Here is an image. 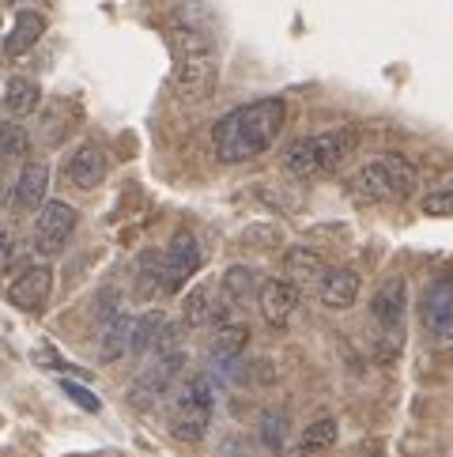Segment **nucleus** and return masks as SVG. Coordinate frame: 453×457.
Wrapping results in <instances>:
<instances>
[{
	"label": "nucleus",
	"instance_id": "nucleus-30",
	"mask_svg": "<svg viewBox=\"0 0 453 457\" xmlns=\"http://www.w3.org/2000/svg\"><path fill=\"white\" fill-rule=\"evenodd\" d=\"M15 265H20V242H15V235L0 231V276H8Z\"/></svg>",
	"mask_w": 453,
	"mask_h": 457
},
{
	"label": "nucleus",
	"instance_id": "nucleus-26",
	"mask_svg": "<svg viewBox=\"0 0 453 457\" xmlns=\"http://www.w3.org/2000/svg\"><path fill=\"white\" fill-rule=\"evenodd\" d=\"M30 148L27 129L15 121H0V162H20Z\"/></svg>",
	"mask_w": 453,
	"mask_h": 457
},
{
	"label": "nucleus",
	"instance_id": "nucleus-32",
	"mask_svg": "<svg viewBox=\"0 0 453 457\" xmlns=\"http://www.w3.org/2000/svg\"><path fill=\"white\" fill-rule=\"evenodd\" d=\"M61 389H64V394H69V397H72L79 408H87V412H99V408H103V404H99V397H95V394H87V389H79L76 382H64Z\"/></svg>",
	"mask_w": 453,
	"mask_h": 457
},
{
	"label": "nucleus",
	"instance_id": "nucleus-7",
	"mask_svg": "<svg viewBox=\"0 0 453 457\" xmlns=\"http://www.w3.org/2000/svg\"><path fill=\"white\" fill-rule=\"evenodd\" d=\"M182 370H185V352H167V355H155L148 367H144L140 378L128 386V404L136 412H152L155 404H163L174 394V382H182Z\"/></svg>",
	"mask_w": 453,
	"mask_h": 457
},
{
	"label": "nucleus",
	"instance_id": "nucleus-8",
	"mask_svg": "<svg viewBox=\"0 0 453 457\" xmlns=\"http://www.w3.org/2000/svg\"><path fill=\"white\" fill-rule=\"evenodd\" d=\"M419 325L434 348H453V276H439L419 295Z\"/></svg>",
	"mask_w": 453,
	"mask_h": 457
},
{
	"label": "nucleus",
	"instance_id": "nucleus-15",
	"mask_svg": "<svg viewBox=\"0 0 453 457\" xmlns=\"http://www.w3.org/2000/svg\"><path fill=\"white\" fill-rule=\"evenodd\" d=\"M64 170H69V182L76 189H95V186H103L110 162H106L103 148H95V144H79V148L69 155V162H64Z\"/></svg>",
	"mask_w": 453,
	"mask_h": 457
},
{
	"label": "nucleus",
	"instance_id": "nucleus-24",
	"mask_svg": "<svg viewBox=\"0 0 453 457\" xmlns=\"http://www.w3.org/2000/svg\"><path fill=\"white\" fill-rule=\"evenodd\" d=\"M163 325H167L163 310H148V314H144V318H136V321H133V348H128V352L148 355V352L155 348L159 333H163Z\"/></svg>",
	"mask_w": 453,
	"mask_h": 457
},
{
	"label": "nucleus",
	"instance_id": "nucleus-13",
	"mask_svg": "<svg viewBox=\"0 0 453 457\" xmlns=\"http://www.w3.org/2000/svg\"><path fill=\"white\" fill-rule=\"evenodd\" d=\"M231 303L223 299V291L216 284H201L189 291L185 299V329H212V325H226V314H231Z\"/></svg>",
	"mask_w": 453,
	"mask_h": 457
},
{
	"label": "nucleus",
	"instance_id": "nucleus-28",
	"mask_svg": "<svg viewBox=\"0 0 453 457\" xmlns=\"http://www.w3.org/2000/svg\"><path fill=\"white\" fill-rule=\"evenodd\" d=\"M424 212L427 216H453V182H446V186H439L434 193H427L424 197Z\"/></svg>",
	"mask_w": 453,
	"mask_h": 457
},
{
	"label": "nucleus",
	"instance_id": "nucleus-17",
	"mask_svg": "<svg viewBox=\"0 0 453 457\" xmlns=\"http://www.w3.org/2000/svg\"><path fill=\"white\" fill-rule=\"evenodd\" d=\"M359 287H363V280L355 269H333L325 276V284L317 287V295L329 310H348V306H355V299H359Z\"/></svg>",
	"mask_w": 453,
	"mask_h": 457
},
{
	"label": "nucleus",
	"instance_id": "nucleus-1",
	"mask_svg": "<svg viewBox=\"0 0 453 457\" xmlns=\"http://www.w3.org/2000/svg\"><path fill=\"white\" fill-rule=\"evenodd\" d=\"M284 121H287V106L284 99H257L246 103L212 125V148L219 162H246L253 155L268 152L276 137L284 133Z\"/></svg>",
	"mask_w": 453,
	"mask_h": 457
},
{
	"label": "nucleus",
	"instance_id": "nucleus-6",
	"mask_svg": "<svg viewBox=\"0 0 453 457\" xmlns=\"http://www.w3.org/2000/svg\"><path fill=\"white\" fill-rule=\"evenodd\" d=\"M404 314H408V287L404 280H385L370 299V329L385 359H393L404 345Z\"/></svg>",
	"mask_w": 453,
	"mask_h": 457
},
{
	"label": "nucleus",
	"instance_id": "nucleus-10",
	"mask_svg": "<svg viewBox=\"0 0 453 457\" xmlns=\"http://www.w3.org/2000/svg\"><path fill=\"white\" fill-rule=\"evenodd\" d=\"M163 257H167L163 291H182V287H185V280H193V276H197L201 261H204L197 235H189V231H174V238H170V246H167V253H163Z\"/></svg>",
	"mask_w": 453,
	"mask_h": 457
},
{
	"label": "nucleus",
	"instance_id": "nucleus-22",
	"mask_svg": "<svg viewBox=\"0 0 453 457\" xmlns=\"http://www.w3.org/2000/svg\"><path fill=\"white\" fill-rule=\"evenodd\" d=\"M133 321L128 314H118L113 321H106V329L99 337V359L103 363H118L121 355H128V348H133Z\"/></svg>",
	"mask_w": 453,
	"mask_h": 457
},
{
	"label": "nucleus",
	"instance_id": "nucleus-12",
	"mask_svg": "<svg viewBox=\"0 0 453 457\" xmlns=\"http://www.w3.org/2000/svg\"><path fill=\"white\" fill-rule=\"evenodd\" d=\"M50 295H54V269H45V265L23 269L8 284V303L15 310H27V314H38V310H45Z\"/></svg>",
	"mask_w": 453,
	"mask_h": 457
},
{
	"label": "nucleus",
	"instance_id": "nucleus-21",
	"mask_svg": "<svg viewBox=\"0 0 453 457\" xmlns=\"http://www.w3.org/2000/svg\"><path fill=\"white\" fill-rule=\"evenodd\" d=\"M246 345H250V329H246V325L226 321L223 329L212 337V345H208V355H212V363H219V367L231 370V367H235V359L246 352Z\"/></svg>",
	"mask_w": 453,
	"mask_h": 457
},
{
	"label": "nucleus",
	"instance_id": "nucleus-34",
	"mask_svg": "<svg viewBox=\"0 0 453 457\" xmlns=\"http://www.w3.org/2000/svg\"><path fill=\"white\" fill-rule=\"evenodd\" d=\"M8 4H15V0H8Z\"/></svg>",
	"mask_w": 453,
	"mask_h": 457
},
{
	"label": "nucleus",
	"instance_id": "nucleus-19",
	"mask_svg": "<svg viewBox=\"0 0 453 457\" xmlns=\"http://www.w3.org/2000/svg\"><path fill=\"white\" fill-rule=\"evenodd\" d=\"M163 272H167V257L159 250H144L136 269H133V295L136 299H155L163 291Z\"/></svg>",
	"mask_w": 453,
	"mask_h": 457
},
{
	"label": "nucleus",
	"instance_id": "nucleus-3",
	"mask_svg": "<svg viewBox=\"0 0 453 457\" xmlns=\"http://www.w3.org/2000/svg\"><path fill=\"white\" fill-rule=\"evenodd\" d=\"M355 148H359V133L355 129H329V133H314V137H299L295 144H287L280 162L287 174L295 178H325L340 170Z\"/></svg>",
	"mask_w": 453,
	"mask_h": 457
},
{
	"label": "nucleus",
	"instance_id": "nucleus-16",
	"mask_svg": "<svg viewBox=\"0 0 453 457\" xmlns=\"http://www.w3.org/2000/svg\"><path fill=\"white\" fill-rule=\"evenodd\" d=\"M284 269H287V280L295 284L299 291H302V287H321V284H325V276L333 272V269L325 265V257L314 253V250H302V246L287 250Z\"/></svg>",
	"mask_w": 453,
	"mask_h": 457
},
{
	"label": "nucleus",
	"instance_id": "nucleus-18",
	"mask_svg": "<svg viewBox=\"0 0 453 457\" xmlns=\"http://www.w3.org/2000/svg\"><path fill=\"white\" fill-rule=\"evenodd\" d=\"M45 35V15L35 12V8H23L20 15H15V27L12 35L4 42V54L8 57H23L27 50H35V42Z\"/></svg>",
	"mask_w": 453,
	"mask_h": 457
},
{
	"label": "nucleus",
	"instance_id": "nucleus-11",
	"mask_svg": "<svg viewBox=\"0 0 453 457\" xmlns=\"http://www.w3.org/2000/svg\"><path fill=\"white\" fill-rule=\"evenodd\" d=\"M302 291L291 280H261V291H257V310L261 318L272 325V329H287L299 314Z\"/></svg>",
	"mask_w": 453,
	"mask_h": 457
},
{
	"label": "nucleus",
	"instance_id": "nucleus-27",
	"mask_svg": "<svg viewBox=\"0 0 453 457\" xmlns=\"http://www.w3.org/2000/svg\"><path fill=\"white\" fill-rule=\"evenodd\" d=\"M284 435H287L284 412H265V416H261V446H265L268 453H280Z\"/></svg>",
	"mask_w": 453,
	"mask_h": 457
},
{
	"label": "nucleus",
	"instance_id": "nucleus-25",
	"mask_svg": "<svg viewBox=\"0 0 453 457\" xmlns=\"http://www.w3.org/2000/svg\"><path fill=\"white\" fill-rule=\"evenodd\" d=\"M336 443V420H314L310 428H306L299 435V453H321V450H329Z\"/></svg>",
	"mask_w": 453,
	"mask_h": 457
},
{
	"label": "nucleus",
	"instance_id": "nucleus-31",
	"mask_svg": "<svg viewBox=\"0 0 453 457\" xmlns=\"http://www.w3.org/2000/svg\"><path fill=\"white\" fill-rule=\"evenodd\" d=\"M216 457H257V453H253V446H250L246 435H231V438H226V443L219 446Z\"/></svg>",
	"mask_w": 453,
	"mask_h": 457
},
{
	"label": "nucleus",
	"instance_id": "nucleus-4",
	"mask_svg": "<svg viewBox=\"0 0 453 457\" xmlns=\"http://www.w3.org/2000/svg\"><path fill=\"white\" fill-rule=\"evenodd\" d=\"M416 167L404 155H378L363 162L348 178V193L359 204H382V201H404L416 193Z\"/></svg>",
	"mask_w": 453,
	"mask_h": 457
},
{
	"label": "nucleus",
	"instance_id": "nucleus-29",
	"mask_svg": "<svg viewBox=\"0 0 453 457\" xmlns=\"http://www.w3.org/2000/svg\"><path fill=\"white\" fill-rule=\"evenodd\" d=\"M182 329H185V321L182 325H163V333H159V340H155V348H152V355H167V352H182Z\"/></svg>",
	"mask_w": 453,
	"mask_h": 457
},
{
	"label": "nucleus",
	"instance_id": "nucleus-5",
	"mask_svg": "<svg viewBox=\"0 0 453 457\" xmlns=\"http://www.w3.org/2000/svg\"><path fill=\"white\" fill-rule=\"evenodd\" d=\"M216 412V389L204 374H185L174 389V404H170V435L177 443H201L208 423Z\"/></svg>",
	"mask_w": 453,
	"mask_h": 457
},
{
	"label": "nucleus",
	"instance_id": "nucleus-14",
	"mask_svg": "<svg viewBox=\"0 0 453 457\" xmlns=\"http://www.w3.org/2000/svg\"><path fill=\"white\" fill-rule=\"evenodd\" d=\"M45 193H50V167L45 162H27L15 178V193H12V208L20 212H35L45 204Z\"/></svg>",
	"mask_w": 453,
	"mask_h": 457
},
{
	"label": "nucleus",
	"instance_id": "nucleus-2",
	"mask_svg": "<svg viewBox=\"0 0 453 457\" xmlns=\"http://www.w3.org/2000/svg\"><path fill=\"white\" fill-rule=\"evenodd\" d=\"M219 84V50L204 23H189L185 15L174 23V91L185 103L212 99Z\"/></svg>",
	"mask_w": 453,
	"mask_h": 457
},
{
	"label": "nucleus",
	"instance_id": "nucleus-9",
	"mask_svg": "<svg viewBox=\"0 0 453 457\" xmlns=\"http://www.w3.org/2000/svg\"><path fill=\"white\" fill-rule=\"evenodd\" d=\"M76 208L64 204V201H45L38 208V220H35V235H30V246H35L38 257H54L69 246V238L76 235Z\"/></svg>",
	"mask_w": 453,
	"mask_h": 457
},
{
	"label": "nucleus",
	"instance_id": "nucleus-33",
	"mask_svg": "<svg viewBox=\"0 0 453 457\" xmlns=\"http://www.w3.org/2000/svg\"><path fill=\"white\" fill-rule=\"evenodd\" d=\"M4 201H8V186H4V178H0V208H4Z\"/></svg>",
	"mask_w": 453,
	"mask_h": 457
},
{
	"label": "nucleus",
	"instance_id": "nucleus-20",
	"mask_svg": "<svg viewBox=\"0 0 453 457\" xmlns=\"http://www.w3.org/2000/svg\"><path fill=\"white\" fill-rule=\"evenodd\" d=\"M219 291L235 310H242V306H250L257 299V291H261V276H257L253 269H246V265H235V269L223 272Z\"/></svg>",
	"mask_w": 453,
	"mask_h": 457
},
{
	"label": "nucleus",
	"instance_id": "nucleus-23",
	"mask_svg": "<svg viewBox=\"0 0 453 457\" xmlns=\"http://www.w3.org/2000/svg\"><path fill=\"white\" fill-rule=\"evenodd\" d=\"M42 103V87L35 84L30 76H12L8 87H4V110L12 118H30Z\"/></svg>",
	"mask_w": 453,
	"mask_h": 457
}]
</instances>
